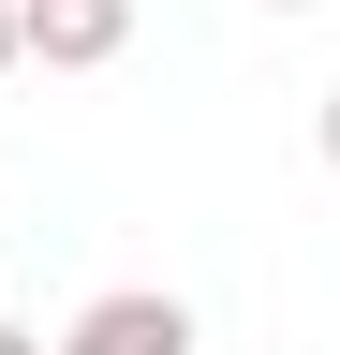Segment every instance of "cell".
<instances>
[{"instance_id":"obj_4","label":"cell","mask_w":340,"mask_h":355,"mask_svg":"<svg viewBox=\"0 0 340 355\" xmlns=\"http://www.w3.org/2000/svg\"><path fill=\"white\" fill-rule=\"evenodd\" d=\"M0 355H60V340H45V326H15V311H0Z\"/></svg>"},{"instance_id":"obj_3","label":"cell","mask_w":340,"mask_h":355,"mask_svg":"<svg viewBox=\"0 0 340 355\" xmlns=\"http://www.w3.org/2000/svg\"><path fill=\"white\" fill-rule=\"evenodd\" d=\"M0 74H30V30H15V0H0Z\"/></svg>"},{"instance_id":"obj_1","label":"cell","mask_w":340,"mask_h":355,"mask_svg":"<svg viewBox=\"0 0 340 355\" xmlns=\"http://www.w3.org/2000/svg\"><path fill=\"white\" fill-rule=\"evenodd\" d=\"M60 355H193V296H163V282H104V296L60 326Z\"/></svg>"},{"instance_id":"obj_2","label":"cell","mask_w":340,"mask_h":355,"mask_svg":"<svg viewBox=\"0 0 340 355\" xmlns=\"http://www.w3.org/2000/svg\"><path fill=\"white\" fill-rule=\"evenodd\" d=\"M15 30H30L45 74H104L118 44H134V0H15Z\"/></svg>"},{"instance_id":"obj_5","label":"cell","mask_w":340,"mask_h":355,"mask_svg":"<svg viewBox=\"0 0 340 355\" xmlns=\"http://www.w3.org/2000/svg\"><path fill=\"white\" fill-rule=\"evenodd\" d=\"M311 133H325V178H340V89H325V119H311Z\"/></svg>"}]
</instances>
